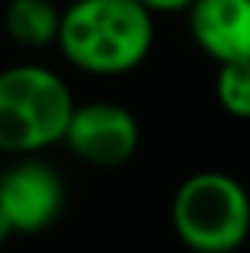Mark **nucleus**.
Listing matches in <instances>:
<instances>
[{
    "mask_svg": "<svg viewBox=\"0 0 250 253\" xmlns=\"http://www.w3.org/2000/svg\"><path fill=\"white\" fill-rule=\"evenodd\" d=\"M58 51L93 77L135 71L154 45V13L141 0H74L61 10Z\"/></svg>",
    "mask_w": 250,
    "mask_h": 253,
    "instance_id": "f257e3e1",
    "label": "nucleus"
},
{
    "mask_svg": "<svg viewBox=\"0 0 250 253\" xmlns=\"http://www.w3.org/2000/svg\"><path fill=\"white\" fill-rule=\"evenodd\" d=\"M74 93L45 64H10L0 71V154L23 157L61 144L74 112Z\"/></svg>",
    "mask_w": 250,
    "mask_h": 253,
    "instance_id": "f03ea898",
    "label": "nucleus"
},
{
    "mask_svg": "<svg viewBox=\"0 0 250 253\" xmlns=\"http://www.w3.org/2000/svg\"><path fill=\"white\" fill-rule=\"evenodd\" d=\"M170 224L196 253H234L250 237V196L231 173L199 170L176 186Z\"/></svg>",
    "mask_w": 250,
    "mask_h": 253,
    "instance_id": "7ed1b4c3",
    "label": "nucleus"
},
{
    "mask_svg": "<svg viewBox=\"0 0 250 253\" xmlns=\"http://www.w3.org/2000/svg\"><path fill=\"white\" fill-rule=\"evenodd\" d=\"M61 144L83 164L119 167L135 157L138 144H141V128L125 106L93 99V103L74 106Z\"/></svg>",
    "mask_w": 250,
    "mask_h": 253,
    "instance_id": "20e7f679",
    "label": "nucleus"
},
{
    "mask_svg": "<svg viewBox=\"0 0 250 253\" xmlns=\"http://www.w3.org/2000/svg\"><path fill=\"white\" fill-rule=\"evenodd\" d=\"M0 209L13 234H42L64 209V183L51 164L23 154L0 170Z\"/></svg>",
    "mask_w": 250,
    "mask_h": 253,
    "instance_id": "39448f33",
    "label": "nucleus"
},
{
    "mask_svg": "<svg viewBox=\"0 0 250 253\" xmlns=\"http://www.w3.org/2000/svg\"><path fill=\"white\" fill-rule=\"evenodd\" d=\"M186 16L196 48L215 64L250 58V0H196Z\"/></svg>",
    "mask_w": 250,
    "mask_h": 253,
    "instance_id": "423d86ee",
    "label": "nucleus"
},
{
    "mask_svg": "<svg viewBox=\"0 0 250 253\" xmlns=\"http://www.w3.org/2000/svg\"><path fill=\"white\" fill-rule=\"evenodd\" d=\"M6 36L23 48H48L58 42L61 10L55 0H10L6 3Z\"/></svg>",
    "mask_w": 250,
    "mask_h": 253,
    "instance_id": "0eeeda50",
    "label": "nucleus"
},
{
    "mask_svg": "<svg viewBox=\"0 0 250 253\" xmlns=\"http://www.w3.org/2000/svg\"><path fill=\"white\" fill-rule=\"evenodd\" d=\"M215 99L231 119L250 122V58L218 64L215 74Z\"/></svg>",
    "mask_w": 250,
    "mask_h": 253,
    "instance_id": "6e6552de",
    "label": "nucleus"
},
{
    "mask_svg": "<svg viewBox=\"0 0 250 253\" xmlns=\"http://www.w3.org/2000/svg\"><path fill=\"white\" fill-rule=\"evenodd\" d=\"M151 13H186L196 0H141Z\"/></svg>",
    "mask_w": 250,
    "mask_h": 253,
    "instance_id": "1a4fd4ad",
    "label": "nucleus"
},
{
    "mask_svg": "<svg viewBox=\"0 0 250 253\" xmlns=\"http://www.w3.org/2000/svg\"><path fill=\"white\" fill-rule=\"evenodd\" d=\"M13 234V228H10V221H6V215H3V209H0V247L6 244V237Z\"/></svg>",
    "mask_w": 250,
    "mask_h": 253,
    "instance_id": "9d476101",
    "label": "nucleus"
}]
</instances>
